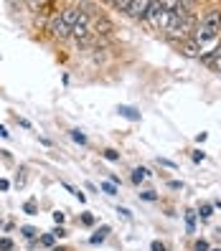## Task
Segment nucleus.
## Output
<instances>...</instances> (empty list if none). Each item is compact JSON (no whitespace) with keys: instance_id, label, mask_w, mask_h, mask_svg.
<instances>
[{"instance_id":"5701e85b","label":"nucleus","mask_w":221,"mask_h":251,"mask_svg":"<svg viewBox=\"0 0 221 251\" xmlns=\"http://www.w3.org/2000/svg\"><path fill=\"white\" fill-rule=\"evenodd\" d=\"M82 224H86V226H92V224H94V216H89V213H84V216H82Z\"/></svg>"},{"instance_id":"7ed1b4c3","label":"nucleus","mask_w":221,"mask_h":251,"mask_svg":"<svg viewBox=\"0 0 221 251\" xmlns=\"http://www.w3.org/2000/svg\"><path fill=\"white\" fill-rule=\"evenodd\" d=\"M173 13L168 10V3H150V10H147V21L153 23V28H166L170 25Z\"/></svg>"},{"instance_id":"f257e3e1","label":"nucleus","mask_w":221,"mask_h":251,"mask_svg":"<svg viewBox=\"0 0 221 251\" xmlns=\"http://www.w3.org/2000/svg\"><path fill=\"white\" fill-rule=\"evenodd\" d=\"M193 31H196V16H193V13H178V16L170 18V25L166 28L168 38L170 41H178L181 38V43L188 41V36L193 33Z\"/></svg>"},{"instance_id":"6e6552de","label":"nucleus","mask_w":221,"mask_h":251,"mask_svg":"<svg viewBox=\"0 0 221 251\" xmlns=\"http://www.w3.org/2000/svg\"><path fill=\"white\" fill-rule=\"evenodd\" d=\"M203 61H209V64H214V69L216 71H221V46L211 53V56H203Z\"/></svg>"},{"instance_id":"7c9ffc66","label":"nucleus","mask_w":221,"mask_h":251,"mask_svg":"<svg viewBox=\"0 0 221 251\" xmlns=\"http://www.w3.org/2000/svg\"><path fill=\"white\" fill-rule=\"evenodd\" d=\"M211 251H221V249H211Z\"/></svg>"},{"instance_id":"423d86ee","label":"nucleus","mask_w":221,"mask_h":251,"mask_svg":"<svg viewBox=\"0 0 221 251\" xmlns=\"http://www.w3.org/2000/svg\"><path fill=\"white\" fill-rule=\"evenodd\" d=\"M147 10H150V3H147V0H135V3L130 5V16L147 18Z\"/></svg>"},{"instance_id":"20e7f679","label":"nucleus","mask_w":221,"mask_h":251,"mask_svg":"<svg viewBox=\"0 0 221 251\" xmlns=\"http://www.w3.org/2000/svg\"><path fill=\"white\" fill-rule=\"evenodd\" d=\"M49 31H51V36H54V38H58V41H64V38H69V36H71V28L61 21V16H54V18H51Z\"/></svg>"},{"instance_id":"a878e982","label":"nucleus","mask_w":221,"mask_h":251,"mask_svg":"<svg viewBox=\"0 0 221 251\" xmlns=\"http://www.w3.org/2000/svg\"><path fill=\"white\" fill-rule=\"evenodd\" d=\"M23 211L33 216V213H36V205H33V203H26V205H23Z\"/></svg>"},{"instance_id":"b1692460","label":"nucleus","mask_w":221,"mask_h":251,"mask_svg":"<svg viewBox=\"0 0 221 251\" xmlns=\"http://www.w3.org/2000/svg\"><path fill=\"white\" fill-rule=\"evenodd\" d=\"M23 236H26V239H33V236H36V231H33L31 226H26V228H23Z\"/></svg>"},{"instance_id":"2eb2a0df","label":"nucleus","mask_w":221,"mask_h":251,"mask_svg":"<svg viewBox=\"0 0 221 251\" xmlns=\"http://www.w3.org/2000/svg\"><path fill=\"white\" fill-rule=\"evenodd\" d=\"M102 155H105V157H107L110 162H117V160H120V152H114V150H105Z\"/></svg>"},{"instance_id":"4be33fe9","label":"nucleus","mask_w":221,"mask_h":251,"mask_svg":"<svg viewBox=\"0 0 221 251\" xmlns=\"http://www.w3.org/2000/svg\"><path fill=\"white\" fill-rule=\"evenodd\" d=\"M196 251H209V241H196Z\"/></svg>"},{"instance_id":"4468645a","label":"nucleus","mask_w":221,"mask_h":251,"mask_svg":"<svg viewBox=\"0 0 221 251\" xmlns=\"http://www.w3.org/2000/svg\"><path fill=\"white\" fill-rule=\"evenodd\" d=\"M211 213H214L211 205H201V211H198V216H201V218H211Z\"/></svg>"},{"instance_id":"9d476101","label":"nucleus","mask_w":221,"mask_h":251,"mask_svg":"<svg viewBox=\"0 0 221 251\" xmlns=\"http://www.w3.org/2000/svg\"><path fill=\"white\" fill-rule=\"evenodd\" d=\"M117 112H120L122 117H127V120H132V122H138V120H140V114L132 109V107H125V104H122V107H117Z\"/></svg>"},{"instance_id":"9b49d317","label":"nucleus","mask_w":221,"mask_h":251,"mask_svg":"<svg viewBox=\"0 0 221 251\" xmlns=\"http://www.w3.org/2000/svg\"><path fill=\"white\" fill-rule=\"evenodd\" d=\"M110 233V226H102L94 236H92V244H102V241H105V236Z\"/></svg>"},{"instance_id":"6ab92c4d","label":"nucleus","mask_w":221,"mask_h":251,"mask_svg":"<svg viewBox=\"0 0 221 251\" xmlns=\"http://www.w3.org/2000/svg\"><path fill=\"white\" fill-rule=\"evenodd\" d=\"M13 249V241L10 239H0V251H10Z\"/></svg>"},{"instance_id":"a211bd4d","label":"nucleus","mask_w":221,"mask_h":251,"mask_svg":"<svg viewBox=\"0 0 221 251\" xmlns=\"http://www.w3.org/2000/svg\"><path fill=\"white\" fill-rule=\"evenodd\" d=\"M71 137H74V140H77L79 145H86V137L82 135V132H79V129H74V132H71Z\"/></svg>"},{"instance_id":"39448f33","label":"nucleus","mask_w":221,"mask_h":251,"mask_svg":"<svg viewBox=\"0 0 221 251\" xmlns=\"http://www.w3.org/2000/svg\"><path fill=\"white\" fill-rule=\"evenodd\" d=\"M82 16H84V13L79 10V5H69V8H64V10H61V21H64L69 28L77 25V23L82 21Z\"/></svg>"},{"instance_id":"393cba45","label":"nucleus","mask_w":221,"mask_h":251,"mask_svg":"<svg viewBox=\"0 0 221 251\" xmlns=\"http://www.w3.org/2000/svg\"><path fill=\"white\" fill-rule=\"evenodd\" d=\"M150 249H153V251H166V244H160V241H153V244H150Z\"/></svg>"},{"instance_id":"cd10ccee","label":"nucleus","mask_w":221,"mask_h":251,"mask_svg":"<svg viewBox=\"0 0 221 251\" xmlns=\"http://www.w3.org/2000/svg\"><path fill=\"white\" fill-rule=\"evenodd\" d=\"M203 157H206V155H203V152H201V150H196V152H193V160H196V162H201V160H203Z\"/></svg>"},{"instance_id":"f8f14e48","label":"nucleus","mask_w":221,"mask_h":251,"mask_svg":"<svg viewBox=\"0 0 221 251\" xmlns=\"http://www.w3.org/2000/svg\"><path fill=\"white\" fill-rule=\"evenodd\" d=\"M145 178H147V170L145 168H135V170H132V183H140Z\"/></svg>"},{"instance_id":"ddd939ff","label":"nucleus","mask_w":221,"mask_h":251,"mask_svg":"<svg viewBox=\"0 0 221 251\" xmlns=\"http://www.w3.org/2000/svg\"><path fill=\"white\" fill-rule=\"evenodd\" d=\"M186 228H188L191 233H193V228H196V213H193V211L186 213Z\"/></svg>"},{"instance_id":"412c9836","label":"nucleus","mask_w":221,"mask_h":251,"mask_svg":"<svg viewBox=\"0 0 221 251\" xmlns=\"http://www.w3.org/2000/svg\"><path fill=\"white\" fill-rule=\"evenodd\" d=\"M130 0H122V3H114V8H120V10H125V13H130Z\"/></svg>"},{"instance_id":"bb28decb","label":"nucleus","mask_w":221,"mask_h":251,"mask_svg":"<svg viewBox=\"0 0 221 251\" xmlns=\"http://www.w3.org/2000/svg\"><path fill=\"white\" fill-rule=\"evenodd\" d=\"M54 221H56V224H64V213L56 211V213H54Z\"/></svg>"},{"instance_id":"0eeeda50","label":"nucleus","mask_w":221,"mask_h":251,"mask_svg":"<svg viewBox=\"0 0 221 251\" xmlns=\"http://www.w3.org/2000/svg\"><path fill=\"white\" fill-rule=\"evenodd\" d=\"M181 53H183V56H191V58H196V56H201V46H198L193 38H188V41L181 43Z\"/></svg>"},{"instance_id":"1a4fd4ad","label":"nucleus","mask_w":221,"mask_h":251,"mask_svg":"<svg viewBox=\"0 0 221 251\" xmlns=\"http://www.w3.org/2000/svg\"><path fill=\"white\" fill-rule=\"evenodd\" d=\"M94 31H97V33H112V23H110L107 18H99V21L94 23Z\"/></svg>"},{"instance_id":"c756f323","label":"nucleus","mask_w":221,"mask_h":251,"mask_svg":"<svg viewBox=\"0 0 221 251\" xmlns=\"http://www.w3.org/2000/svg\"><path fill=\"white\" fill-rule=\"evenodd\" d=\"M8 135H10V132H8L5 127H0V137H8Z\"/></svg>"},{"instance_id":"f3484780","label":"nucleus","mask_w":221,"mask_h":251,"mask_svg":"<svg viewBox=\"0 0 221 251\" xmlns=\"http://www.w3.org/2000/svg\"><path fill=\"white\" fill-rule=\"evenodd\" d=\"M54 239H56L54 233H46V236H41V244L43 246H54Z\"/></svg>"},{"instance_id":"f03ea898","label":"nucleus","mask_w":221,"mask_h":251,"mask_svg":"<svg viewBox=\"0 0 221 251\" xmlns=\"http://www.w3.org/2000/svg\"><path fill=\"white\" fill-rule=\"evenodd\" d=\"M219 31H221V10H209L203 16V21H201V25L196 28V43L203 49V43H209V41H214L216 36H219Z\"/></svg>"},{"instance_id":"c85d7f7f","label":"nucleus","mask_w":221,"mask_h":251,"mask_svg":"<svg viewBox=\"0 0 221 251\" xmlns=\"http://www.w3.org/2000/svg\"><path fill=\"white\" fill-rule=\"evenodd\" d=\"M8 185H10L8 180H0V190H8Z\"/></svg>"},{"instance_id":"aec40b11","label":"nucleus","mask_w":221,"mask_h":251,"mask_svg":"<svg viewBox=\"0 0 221 251\" xmlns=\"http://www.w3.org/2000/svg\"><path fill=\"white\" fill-rule=\"evenodd\" d=\"M140 198H145V201H158L155 190H145V193H140Z\"/></svg>"},{"instance_id":"dca6fc26","label":"nucleus","mask_w":221,"mask_h":251,"mask_svg":"<svg viewBox=\"0 0 221 251\" xmlns=\"http://www.w3.org/2000/svg\"><path fill=\"white\" fill-rule=\"evenodd\" d=\"M102 190H105L107 196H114V193H117V188H114V183H102Z\"/></svg>"}]
</instances>
